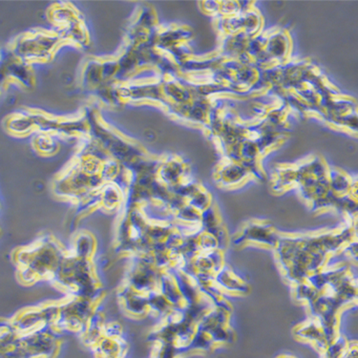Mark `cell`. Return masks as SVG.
Returning <instances> with one entry per match:
<instances>
[{"label":"cell","instance_id":"6da1fadb","mask_svg":"<svg viewBox=\"0 0 358 358\" xmlns=\"http://www.w3.org/2000/svg\"><path fill=\"white\" fill-rule=\"evenodd\" d=\"M345 252L350 260L358 264V240L355 239L351 241L345 247Z\"/></svg>","mask_w":358,"mask_h":358},{"label":"cell","instance_id":"3957f363","mask_svg":"<svg viewBox=\"0 0 358 358\" xmlns=\"http://www.w3.org/2000/svg\"><path fill=\"white\" fill-rule=\"evenodd\" d=\"M279 358H295L294 357H292V355H282V357Z\"/></svg>","mask_w":358,"mask_h":358},{"label":"cell","instance_id":"7a4b0ae2","mask_svg":"<svg viewBox=\"0 0 358 358\" xmlns=\"http://www.w3.org/2000/svg\"><path fill=\"white\" fill-rule=\"evenodd\" d=\"M344 358H358V342H352V343L349 342Z\"/></svg>","mask_w":358,"mask_h":358},{"label":"cell","instance_id":"277c9868","mask_svg":"<svg viewBox=\"0 0 358 358\" xmlns=\"http://www.w3.org/2000/svg\"><path fill=\"white\" fill-rule=\"evenodd\" d=\"M357 298L358 299V286H357Z\"/></svg>","mask_w":358,"mask_h":358}]
</instances>
